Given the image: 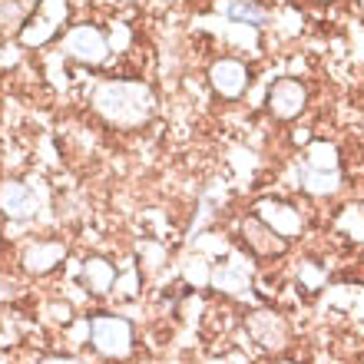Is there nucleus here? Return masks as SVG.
I'll return each mask as SVG.
<instances>
[{
	"label": "nucleus",
	"instance_id": "obj_1",
	"mask_svg": "<svg viewBox=\"0 0 364 364\" xmlns=\"http://www.w3.org/2000/svg\"><path fill=\"white\" fill-rule=\"evenodd\" d=\"M93 113L109 129H143L156 116V93L143 80H103L93 90Z\"/></svg>",
	"mask_w": 364,
	"mask_h": 364
},
{
	"label": "nucleus",
	"instance_id": "obj_2",
	"mask_svg": "<svg viewBox=\"0 0 364 364\" xmlns=\"http://www.w3.org/2000/svg\"><path fill=\"white\" fill-rule=\"evenodd\" d=\"M90 348H93L96 358L103 361H129L139 348V335H136V325L126 315H116V311H96L90 315Z\"/></svg>",
	"mask_w": 364,
	"mask_h": 364
},
{
	"label": "nucleus",
	"instance_id": "obj_3",
	"mask_svg": "<svg viewBox=\"0 0 364 364\" xmlns=\"http://www.w3.org/2000/svg\"><path fill=\"white\" fill-rule=\"evenodd\" d=\"M60 53L80 67H103L109 60V37L96 23H73L60 37Z\"/></svg>",
	"mask_w": 364,
	"mask_h": 364
},
{
	"label": "nucleus",
	"instance_id": "obj_4",
	"mask_svg": "<svg viewBox=\"0 0 364 364\" xmlns=\"http://www.w3.org/2000/svg\"><path fill=\"white\" fill-rule=\"evenodd\" d=\"M70 17L67 0H37L33 10H30L27 23L20 27L17 43L20 47H47L50 40H57L63 33V23Z\"/></svg>",
	"mask_w": 364,
	"mask_h": 364
},
{
	"label": "nucleus",
	"instance_id": "obj_5",
	"mask_svg": "<svg viewBox=\"0 0 364 364\" xmlns=\"http://www.w3.org/2000/svg\"><path fill=\"white\" fill-rule=\"evenodd\" d=\"M245 331L265 355H282L291 345V325L285 315H278L272 308H252L245 315Z\"/></svg>",
	"mask_w": 364,
	"mask_h": 364
},
{
	"label": "nucleus",
	"instance_id": "obj_6",
	"mask_svg": "<svg viewBox=\"0 0 364 364\" xmlns=\"http://www.w3.org/2000/svg\"><path fill=\"white\" fill-rule=\"evenodd\" d=\"M255 215H259L265 225H272V229L288 242H295V239L305 235V215H301V209H298L291 199H282V196H262V199L255 202Z\"/></svg>",
	"mask_w": 364,
	"mask_h": 364
},
{
	"label": "nucleus",
	"instance_id": "obj_7",
	"mask_svg": "<svg viewBox=\"0 0 364 364\" xmlns=\"http://www.w3.org/2000/svg\"><path fill=\"white\" fill-rule=\"evenodd\" d=\"M265 109L278 123H295L308 109V87L298 77H278L265 93Z\"/></svg>",
	"mask_w": 364,
	"mask_h": 364
},
{
	"label": "nucleus",
	"instance_id": "obj_8",
	"mask_svg": "<svg viewBox=\"0 0 364 364\" xmlns=\"http://www.w3.org/2000/svg\"><path fill=\"white\" fill-rule=\"evenodd\" d=\"M252 70L242 57H215L209 63V87L222 100H242L249 93Z\"/></svg>",
	"mask_w": 364,
	"mask_h": 364
},
{
	"label": "nucleus",
	"instance_id": "obj_9",
	"mask_svg": "<svg viewBox=\"0 0 364 364\" xmlns=\"http://www.w3.org/2000/svg\"><path fill=\"white\" fill-rule=\"evenodd\" d=\"M239 235H242V245L262 262L282 259V255H288V249H291V242L282 239L272 225H265V222L255 215V212L239 219Z\"/></svg>",
	"mask_w": 364,
	"mask_h": 364
},
{
	"label": "nucleus",
	"instance_id": "obj_10",
	"mask_svg": "<svg viewBox=\"0 0 364 364\" xmlns=\"http://www.w3.org/2000/svg\"><path fill=\"white\" fill-rule=\"evenodd\" d=\"M63 262H67V242H60V239H30L17 255L20 272H27L30 278L50 275Z\"/></svg>",
	"mask_w": 364,
	"mask_h": 364
},
{
	"label": "nucleus",
	"instance_id": "obj_11",
	"mask_svg": "<svg viewBox=\"0 0 364 364\" xmlns=\"http://www.w3.org/2000/svg\"><path fill=\"white\" fill-rule=\"evenodd\" d=\"M40 209L37 192L30 189V182L23 179H7L0 182V215L10 222H30Z\"/></svg>",
	"mask_w": 364,
	"mask_h": 364
},
{
	"label": "nucleus",
	"instance_id": "obj_12",
	"mask_svg": "<svg viewBox=\"0 0 364 364\" xmlns=\"http://www.w3.org/2000/svg\"><path fill=\"white\" fill-rule=\"evenodd\" d=\"M116 269L113 262L106 259V255H87L83 265H80V285L87 288L90 295H113V285H116Z\"/></svg>",
	"mask_w": 364,
	"mask_h": 364
},
{
	"label": "nucleus",
	"instance_id": "obj_13",
	"mask_svg": "<svg viewBox=\"0 0 364 364\" xmlns=\"http://www.w3.org/2000/svg\"><path fill=\"white\" fill-rule=\"evenodd\" d=\"M225 17L232 23H242V27H272V10L259 0H229V7H225Z\"/></svg>",
	"mask_w": 364,
	"mask_h": 364
},
{
	"label": "nucleus",
	"instance_id": "obj_14",
	"mask_svg": "<svg viewBox=\"0 0 364 364\" xmlns=\"http://www.w3.org/2000/svg\"><path fill=\"white\" fill-rule=\"evenodd\" d=\"M301 189L315 199H331L345 189V179H341V169L338 173H321V169H301Z\"/></svg>",
	"mask_w": 364,
	"mask_h": 364
},
{
	"label": "nucleus",
	"instance_id": "obj_15",
	"mask_svg": "<svg viewBox=\"0 0 364 364\" xmlns=\"http://www.w3.org/2000/svg\"><path fill=\"white\" fill-rule=\"evenodd\" d=\"M308 169H321V173H338L341 169V149L331 139H311L305 149Z\"/></svg>",
	"mask_w": 364,
	"mask_h": 364
},
{
	"label": "nucleus",
	"instance_id": "obj_16",
	"mask_svg": "<svg viewBox=\"0 0 364 364\" xmlns=\"http://www.w3.org/2000/svg\"><path fill=\"white\" fill-rule=\"evenodd\" d=\"M37 0H0V37H17Z\"/></svg>",
	"mask_w": 364,
	"mask_h": 364
},
{
	"label": "nucleus",
	"instance_id": "obj_17",
	"mask_svg": "<svg viewBox=\"0 0 364 364\" xmlns=\"http://www.w3.org/2000/svg\"><path fill=\"white\" fill-rule=\"evenodd\" d=\"M166 259H169V252H166L163 242H156V239H139L136 242V269L146 275H156V272L166 265Z\"/></svg>",
	"mask_w": 364,
	"mask_h": 364
},
{
	"label": "nucleus",
	"instance_id": "obj_18",
	"mask_svg": "<svg viewBox=\"0 0 364 364\" xmlns=\"http://www.w3.org/2000/svg\"><path fill=\"white\" fill-rule=\"evenodd\" d=\"M212 285L219 291H242V288H249V275L235 272V265H215L212 269Z\"/></svg>",
	"mask_w": 364,
	"mask_h": 364
},
{
	"label": "nucleus",
	"instance_id": "obj_19",
	"mask_svg": "<svg viewBox=\"0 0 364 364\" xmlns=\"http://www.w3.org/2000/svg\"><path fill=\"white\" fill-rule=\"evenodd\" d=\"M328 282V272L315 262H301V269H298V285L305 288V291H321Z\"/></svg>",
	"mask_w": 364,
	"mask_h": 364
},
{
	"label": "nucleus",
	"instance_id": "obj_20",
	"mask_svg": "<svg viewBox=\"0 0 364 364\" xmlns=\"http://www.w3.org/2000/svg\"><path fill=\"white\" fill-rule=\"evenodd\" d=\"M139 285H143V272L133 265V269H126V272H119V275H116L113 295H119V298H136V295H139Z\"/></svg>",
	"mask_w": 364,
	"mask_h": 364
},
{
	"label": "nucleus",
	"instance_id": "obj_21",
	"mask_svg": "<svg viewBox=\"0 0 364 364\" xmlns=\"http://www.w3.org/2000/svg\"><path fill=\"white\" fill-rule=\"evenodd\" d=\"M40 364H87V361L77 358V355H43Z\"/></svg>",
	"mask_w": 364,
	"mask_h": 364
},
{
	"label": "nucleus",
	"instance_id": "obj_22",
	"mask_svg": "<svg viewBox=\"0 0 364 364\" xmlns=\"http://www.w3.org/2000/svg\"><path fill=\"white\" fill-rule=\"evenodd\" d=\"M275 364H298V361H288V358H282V361H275Z\"/></svg>",
	"mask_w": 364,
	"mask_h": 364
},
{
	"label": "nucleus",
	"instance_id": "obj_23",
	"mask_svg": "<svg viewBox=\"0 0 364 364\" xmlns=\"http://www.w3.org/2000/svg\"><path fill=\"white\" fill-rule=\"evenodd\" d=\"M318 4H331V0H318Z\"/></svg>",
	"mask_w": 364,
	"mask_h": 364
}]
</instances>
